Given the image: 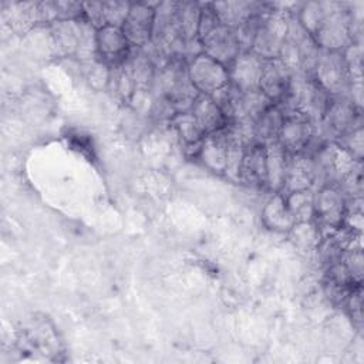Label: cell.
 I'll return each mask as SVG.
<instances>
[{"label":"cell","instance_id":"obj_12","mask_svg":"<svg viewBox=\"0 0 364 364\" xmlns=\"http://www.w3.org/2000/svg\"><path fill=\"white\" fill-rule=\"evenodd\" d=\"M316 132L317 127L309 117L300 112H286L277 142L289 154H299L306 149Z\"/></svg>","mask_w":364,"mask_h":364},{"label":"cell","instance_id":"obj_13","mask_svg":"<svg viewBox=\"0 0 364 364\" xmlns=\"http://www.w3.org/2000/svg\"><path fill=\"white\" fill-rule=\"evenodd\" d=\"M202 53L210 58L219 61L220 64L229 67L236 57L242 53L235 30L219 24L208 36L199 40Z\"/></svg>","mask_w":364,"mask_h":364},{"label":"cell","instance_id":"obj_19","mask_svg":"<svg viewBox=\"0 0 364 364\" xmlns=\"http://www.w3.org/2000/svg\"><path fill=\"white\" fill-rule=\"evenodd\" d=\"M239 182L250 188H266V149L252 144L245 149L239 171Z\"/></svg>","mask_w":364,"mask_h":364},{"label":"cell","instance_id":"obj_30","mask_svg":"<svg viewBox=\"0 0 364 364\" xmlns=\"http://www.w3.org/2000/svg\"><path fill=\"white\" fill-rule=\"evenodd\" d=\"M334 1H307L301 3L296 11V18L300 26L309 33L314 34L326 14L331 10Z\"/></svg>","mask_w":364,"mask_h":364},{"label":"cell","instance_id":"obj_1","mask_svg":"<svg viewBox=\"0 0 364 364\" xmlns=\"http://www.w3.org/2000/svg\"><path fill=\"white\" fill-rule=\"evenodd\" d=\"M152 91L165 98L175 112L189 111L199 95L189 80L186 60L182 57L171 58L158 70Z\"/></svg>","mask_w":364,"mask_h":364},{"label":"cell","instance_id":"obj_21","mask_svg":"<svg viewBox=\"0 0 364 364\" xmlns=\"http://www.w3.org/2000/svg\"><path fill=\"white\" fill-rule=\"evenodd\" d=\"M212 9L215 10L220 24L235 30L240 24H243L252 16L263 11L266 9V3L259 1H216L210 3Z\"/></svg>","mask_w":364,"mask_h":364},{"label":"cell","instance_id":"obj_34","mask_svg":"<svg viewBox=\"0 0 364 364\" xmlns=\"http://www.w3.org/2000/svg\"><path fill=\"white\" fill-rule=\"evenodd\" d=\"M131 3L128 1H104V21L105 26L122 27L129 13Z\"/></svg>","mask_w":364,"mask_h":364},{"label":"cell","instance_id":"obj_35","mask_svg":"<svg viewBox=\"0 0 364 364\" xmlns=\"http://www.w3.org/2000/svg\"><path fill=\"white\" fill-rule=\"evenodd\" d=\"M334 142H337L341 148H344L355 161H361L363 159V149H364L363 127L355 128V129L341 135Z\"/></svg>","mask_w":364,"mask_h":364},{"label":"cell","instance_id":"obj_29","mask_svg":"<svg viewBox=\"0 0 364 364\" xmlns=\"http://www.w3.org/2000/svg\"><path fill=\"white\" fill-rule=\"evenodd\" d=\"M290 240L293 245L301 250V252H316L323 233L320 228L316 225L314 220L311 222H297L293 225V228L289 230Z\"/></svg>","mask_w":364,"mask_h":364},{"label":"cell","instance_id":"obj_10","mask_svg":"<svg viewBox=\"0 0 364 364\" xmlns=\"http://www.w3.org/2000/svg\"><path fill=\"white\" fill-rule=\"evenodd\" d=\"M158 3H131L129 13L122 24V31L131 47L141 48L151 43L155 26V7Z\"/></svg>","mask_w":364,"mask_h":364},{"label":"cell","instance_id":"obj_16","mask_svg":"<svg viewBox=\"0 0 364 364\" xmlns=\"http://www.w3.org/2000/svg\"><path fill=\"white\" fill-rule=\"evenodd\" d=\"M84 17L75 20H58L48 26L50 40L57 55L75 57L82 36Z\"/></svg>","mask_w":364,"mask_h":364},{"label":"cell","instance_id":"obj_9","mask_svg":"<svg viewBox=\"0 0 364 364\" xmlns=\"http://www.w3.org/2000/svg\"><path fill=\"white\" fill-rule=\"evenodd\" d=\"M186 68L189 80L199 94L210 95L229 84L228 67L203 53L186 60Z\"/></svg>","mask_w":364,"mask_h":364},{"label":"cell","instance_id":"obj_6","mask_svg":"<svg viewBox=\"0 0 364 364\" xmlns=\"http://www.w3.org/2000/svg\"><path fill=\"white\" fill-rule=\"evenodd\" d=\"M311 75L328 95H350L351 80L344 51L320 50Z\"/></svg>","mask_w":364,"mask_h":364},{"label":"cell","instance_id":"obj_3","mask_svg":"<svg viewBox=\"0 0 364 364\" xmlns=\"http://www.w3.org/2000/svg\"><path fill=\"white\" fill-rule=\"evenodd\" d=\"M357 24L350 6L334 1L331 10L326 14L313 34V38L321 50L344 51L355 43Z\"/></svg>","mask_w":364,"mask_h":364},{"label":"cell","instance_id":"obj_15","mask_svg":"<svg viewBox=\"0 0 364 364\" xmlns=\"http://www.w3.org/2000/svg\"><path fill=\"white\" fill-rule=\"evenodd\" d=\"M229 145H230V135L226 129L215 131L212 134H208L196 154V159L209 171L223 175L226 169L228 162V154H229Z\"/></svg>","mask_w":364,"mask_h":364},{"label":"cell","instance_id":"obj_26","mask_svg":"<svg viewBox=\"0 0 364 364\" xmlns=\"http://www.w3.org/2000/svg\"><path fill=\"white\" fill-rule=\"evenodd\" d=\"M272 105L273 102L260 90L246 91V92L239 91L235 100L230 119L249 118L256 121Z\"/></svg>","mask_w":364,"mask_h":364},{"label":"cell","instance_id":"obj_5","mask_svg":"<svg viewBox=\"0 0 364 364\" xmlns=\"http://www.w3.org/2000/svg\"><path fill=\"white\" fill-rule=\"evenodd\" d=\"M316 127L324 139L336 141L361 127V108L355 105L350 95H330L326 111Z\"/></svg>","mask_w":364,"mask_h":364},{"label":"cell","instance_id":"obj_28","mask_svg":"<svg viewBox=\"0 0 364 364\" xmlns=\"http://www.w3.org/2000/svg\"><path fill=\"white\" fill-rule=\"evenodd\" d=\"M283 195L296 223L314 220V189H301Z\"/></svg>","mask_w":364,"mask_h":364},{"label":"cell","instance_id":"obj_33","mask_svg":"<svg viewBox=\"0 0 364 364\" xmlns=\"http://www.w3.org/2000/svg\"><path fill=\"white\" fill-rule=\"evenodd\" d=\"M266 9H267V4H266ZM264 10L252 16L243 24H240L237 28H235V34L237 37V41H239V46H240L242 51H252V47H253L255 38L257 36Z\"/></svg>","mask_w":364,"mask_h":364},{"label":"cell","instance_id":"obj_31","mask_svg":"<svg viewBox=\"0 0 364 364\" xmlns=\"http://www.w3.org/2000/svg\"><path fill=\"white\" fill-rule=\"evenodd\" d=\"M10 21L17 30L27 31L40 24L38 3H11L10 4Z\"/></svg>","mask_w":364,"mask_h":364},{"label":"cell","instance_id":"obj_36","mask_svg":"<svg viewBox=\"0 0 364 364\" xmlns=\"http://www.w3.org/2000/svg\"><path fill=\"white\" fill-rule=\"evenodd\" d=\"M340 262L347 267V270L351 273L354 280L361 283V277H363V253H361V247L346 249L343 252V255H341V260Z\"/></svg>","mask_w":364,"mask_h":364},{"label":"cell","instance_id":"obj_14","mask_svg":"<svg viewBox=\"0 0 364 364\" xmlns=\"http://www.w3.org/2000/svg\"><path fill=\"white\" fill-rule=\"evenodd\" d=\"M264 60L253 51H242L228 67L229 82L240 92L259 90Z\"/></svg>","mask_w":364,"mask_h":364},{"label":"cell","instance_id":"obj_38","mask_svg":"<svg viewBox=\"0 0 364 364\" xmlns=\"http://www.w3.org/2000/svg\"><path fill=\"white\" fill-rule=\"evenodd\" d=\"M84 18L94 26L95 28H101L105 26L104 21V1H85L82 3Z\"/></svg>","mask_w":364,"mask_h":364},{"label":"cell","instance_id":"obj_4","mask_svg":"<svg viewBox=\"0 0 364 364\" xmlns=\"http://www.w3.org/2000/svg\"><path fill=\"white\" fill-rule=\"evenodd\" d=\"M320 50L313 36L300 26L296 14L290 16L287 37L277 58H280L291 73H306L311 75Z\"/></svg>","mask_w":364,"mask_h":364},{"label":"cell","instance_id":"obj_32","mask_svg":"<svg viewBox=\"0 0 364 364\" xmlns=\"http://www.w3.org/2000/svg\"><path fill=\"white\" fill-rule=\"evenodd\" d=\"M108 87L114 91V94L121 101H124L128 105L131 102V98H132L135 90H136V85H135L132 77L129 75V73L125 70L124 65L111 68Z\"/></svg>","mask_w":364,"mask_h":364},{"label":"cell","instance_id":"obj_18","mask_svg":"<svg viewBox=\"0 0 364 364\" xmlns=\"http://www.w3.org/2000/svg\"><path fill=\"white\" fill-rule=\"evenodd\" d=\"M316 188V169L313 158L306 152L290 154L287 175L282 193Z\"/></svg>","mask_w":364,"mask_h":364},{"label":"cell","instance_id":"obj_11","mask_svg":"<svg viewBox=\"0 0 364 364\" xmlns=\"http://www.w3.org/2000/svg\"><path fill=\"white\" fill-rule=\"evenodd\" d=\"M97 60L109 68L119 67L128 58L132 47L121 27L102 26L95 34Z\"/></svg>","mask_w":364,"mask_h":364},{"label":"cell","instance_id":"obj_22","mask_svg":"<svg viewBox=\"0 0 364 364\" xmlns=\"http://www.w3.org/2000/svg\"><path fill=\"white\" fill-rule=\"evenodd\" d=\"M266 149V189H269L273 193H282L290 154L279 144L272 142L269 145H264Z\"/></svg>","mask_w":364,"mask_h":364},{"label":"cell","instance_id":"obj_25","mask_svg":"<svg viewBox=\"0 0 364 364\" xmlns=\"http://www.w3.org/2000/svg\"><path fill=\"white\" fill-rule=\"evenodd\" d=\"M122 65L132 77L136 88L152 90L158 70L141 48L132 47L128 58Z\"/></svg>","mask_w":364,"mask_h":364},{"label":"cell","instance_id":"obj_2","mask_svg":"<svg viewBox=\"0 0 364 364\" xmlns=\"http://www.w3.org/2000/svg\"><path fill=\"white\" fill-rule=\"evenodd\" d=\"M330 95L316 82L313 75L291 73L289 90L284 98L276 104L286 112H300L309 117L316 125L320 122Z\"/></svg>","mask_w":364,"mask_h":364},{"label":"cell","instance_id":"obj_8","mask_svg":"<svg viewBox=\"0 0 364 364\" xmlns=\"http://www.w3.org/2000/svg\"><path fill=\"white\" fill-rule=\"evenodd\" d=\"M347 213V198L338 185H324L314 192V222L321 233L340 229Z\"/></svg>","mask_w":364,"mask_h":364},{"label":"cell","instance_id":"obj_27","mask_svg":"<svg viewBox=\"0 0 364 364\" xmlns=\"http://www.w3.org/2000/svg\"><path fill=\"white\" fill-rule=\"evenodd\" d=\"M284 119V112L276 104L269 107L255 121V142L260 145H269L277 142V136Z\"/></svg>","mask_w":364,"mask_h":364},{"label":"cell","instance_id":"obj_23","mask_svg":"<svg viewBox=\"0 0 364 364\" xmlns=\"http://www.w3.org/2000/svg\"><path fill=\"white\" fill-rule=\"evenodd\" d=\"M263 225L277 233H289L296 223L286 203L283 193H273L262 209Z\"/></svg>","mask_w":364,"mask_h":364},{"label":"cell","instance_id":"obj_24","mask_svg":"<svg viewBox=\"0 0 364 364\" xmlns=\"http://www.w3.org/2000/svg\"><path fill=\"white\" fill-rule=\"evenodd\" d=\"M189 111L193 114L206 135L223 129L228 125V118L210 98V95L199 94Z\"/></svg>","mask_w":364,"mask_h":364},{"label":"cell","instance_id":"obj_7","mask_svg":"<svg viewBox=\"0 0 364 364\" xmlns=\"http://www.w3.org/2000/svg\"><path fill=\"white\" fill-rule=\"evenodd\" d=\"M289 20L290 14L282 13L273 9L272 4H267L252 51L263 60L277 58L287 37Z\"/></svg>","mask_w":364,"mask_h":364},{"label":"cell","instance_id":"obj_37","mask_svg":"<svg viewBox=\"0 0 364 364\" xmlns=\"http://www.w3.org/2000/svg\"><path fill=\"white\" fill-rule=\"evenodd\" d=\"M220 24L215 10L212 9L210 3L200 4V17H199V27H198V40H202L208 36L212 30H215Z\"/></svg>","mask_w":364,"mask_h":364},{"label":"cell","instance_id":"obj_20","mask_svg":"<svg viewBox=\"0 0 364 364\" xmlns=\"http://www.w3.org/2000/svg\"><path fill=\"white\" fill-rule=\"evenodd\" d=\"M168 124L175 131L182 146L185 148L186 154L196 158L199 146H200L203 138L206 136V134L200 128V125L196 121V118L193 117V114L191 111L175 112Z\"/></svg>","mask_w":364,"mask_h":364},{"label":"cell","instance_id":"obj_17","mask_svg":"<svg viewBox=\"0 0 364 364\" xmlns=\"http://www.w3.org/2000/svg\"><path fill=\"white\" fill-rule=\"evenodd\" d=\"M290 78L291 71L284 65L280 58L264 60L262 77L259 81V90L273 104H279L289 90Z\"/></svg>","mask_w":364,"mask_h":364},{"label":"cell","instance_id":"obj_39","mask_svg":"<svg viewBox=\"0 0 364 364\" xmlns=\"http://www.w3.org/2000/svg\"><path fill=\"white\" fill-rule=\"evenodd\" d=\"M344 303L347 304L351 317L354 320H357L358 323H361V313H363V310H361V284L357 286L350 293V296L347 297V300Z\"/></svg>","mask_w":364,"mask_h":364}]
</instances>
